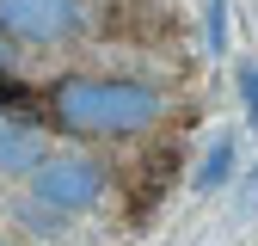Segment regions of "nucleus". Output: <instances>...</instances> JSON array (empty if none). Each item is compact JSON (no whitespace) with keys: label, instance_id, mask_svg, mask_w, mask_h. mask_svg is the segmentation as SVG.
I'll return each mask as SVG.
<instances>
[{"label":"nucleus","instance_id":"obj_1","mask_svg":"<svg viewBox=\"0 0 258 246\" xmlns=\"http://www.w3.org/2000/svg\"><path fill=\"white\" fill-rule=\"evenodd\" d=\"M166 99L160 86L148 80H129V74H61L43 92V117L55 123L61 136H80V142H129V136H148Z\"/></svg>","mask_w":258,"mask_h":246},{"label":"nucleus","instance_id":"obj_4","mask_svg":"<svg viewBox=\"0 0 258 246\" xmlns=\"http://www.w3.org/2000/svg\"><path fill=\"white\" fill-rule=\"evenodd\" d=\"M172 178H178V142L148 148V160H142V172H136V191H129V222L154 215V209H160V197L172 191Z\"/></svg>","mask_w":258,"mask_h":246},{"label":"nucleus","instance_id":"obj_9","mask_svg":"<svg viewBox=\"0 0 258 246\" xmlns=\"http://www.w3.org/2000/svg\"><path fill=\"white\" fill-rule=\"evenodd\" d=\"M240 99H246V123L258 130V61H240Z\"/></svg>","mask_w":258,"mask_h":246},{"label":"nucleus","instance_id":"obj_7","mask_svg":"<svg viewBox=\"0 0 258 246\" xmlns=\"http://www.w3.org/2000/svg\"><path fill=\"white\" fill-rule=\"evenodd\" d=\"M0 117H19V123H37L43 117V92H31L25 80L0 74Z\"/></svg>","mask_w":258,"mask_h":246},{"label":"nucleus","instance_id":"obj_2","mask_svg":"<svg viewBox=\"0 0 258 246\" xmlns=\"http://www.w3.org/2000/svg\"><path fill=\"white\" fill-rule=\"evenodd\" d=\"M111 172L92 160V154H43L37 166H31V197H37L49 215H86L99 209Z\"/></svg>","mask_w":258,"mask_h":246},{"label":"nucleus","instance_id":"obj_5","mask_svg":"<svg viewBox=\"0 0 258 246\" xmlns=\"http://www.w3.org/2000/svg\"><path fill=\"white\" fill-rule=\"evenodd\" d=\"M43 160V136H37V123H19V117H0V172L7 178H31V166Z\"/></svg>","mask_w":258,"mask_h":246},{"label":"nucleus","instance_id":"obj_3","mask_svg":"<svg viewBox=\"0 0 258 246\" xmlns=\"http://www.w3.org/2000/svg\"><path fill=\"white\" fill-rule=\"evenodd\" d=\"M80 31H86L80 0H0V37L7 43L55 49V43H74Z\"/></svg>","mask_w":258,"mask_h":246},{"label":"nucleus","instance_id":"obj_8","mask_svg":"<svg viewBox=\"0 0 258 246\" xmlns=\"http://www.w3.org/2000/svg\"><path fill=\"white\" fill-rule=\"evenodd\" d=\"M203 49L209 55H221V49H228V0H203Z\"/></svg>","mask_w":258,"mask_h":246},{"label":"nucleus","instance_id":"obj_11","mask_svg":"<svg viewBox=\"0 0 258 246\" xmlns=\"http://www.w3.org/2000/svg\"><path fill=\"white\" fill-rule=\"evenodd\" d=\"M0 246H7V240H0Z\"/></svg>","mask_w":258,"mask_h":246},{"label":"nucleus","instance_id":"obj_10","mask_svg":"<svg viewBox=\"0 0 258 246\" xmlns=\"http://www.w3.org/2000/svg\"><path fill=\"white\" fill-rule=\"evenodd\" d=\"M7 49H13V43H7V37H0V68H7Z\"/></svg>","mask_w":258,"mask_h":246},{"label":"nucleus","instance_id":"obj_6","mask_svg":"<svg viewBox=\"0 0 258 246\" xmlns=\"http://www.w3.org/2000/svg\"><path fill=\"white\" fill-rule=\"evenodd\" d=\"M228 172H234V136H215L209 154H203V166H197V178H190V191H221Z\"/></svg>","mask_w":258,"mask_h":246}]
</instances>
